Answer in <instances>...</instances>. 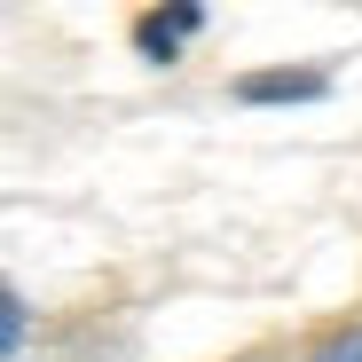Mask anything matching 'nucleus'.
Listing matches in <instances>:
<instances>
[{
  "instance_id": "1",
  "label": "nucleus",
  "mask_w": 362,
  "mask_h": 362,
  "mask_svg": "<svg viewBox=\"0 0 362 362\" xmlns=\"http://www.w3.org/2000/svg\"><path fill=\"white\" fill-rule=\"evenodd\" d=\"M181 32H197V8H181V16H142V47H150V55H173Z\"/></svg>"
},
{
  "instance_id": "2",
  "label": "nucleus",
  "mask_w": 362,
  "mask_h": 362,
  "mask_svg": "<svg viewBox=\"0 0 362 362\" xmlns=\"http://www.w3.org/2000/svg\"><path fill=\"white\" fill-rule=\"evenodd\" d=\"M323 79H245V95H315Z\"/></svg>"
},
{
  "instance_id": "3",
  "label": "nucleus",
  "mask_w": 362,
  "mask_h": 362,
  "mask_svg": "<svg viewBox=\"0 0 362 362\" xmlns=\"http://www.w3.org/2000/svg\"><path fill=\"white\" fill-rule=\"evenodd\" d=\"M315 362H362V331H339V339H331Z\"/></svg>"
}]
</instances>
